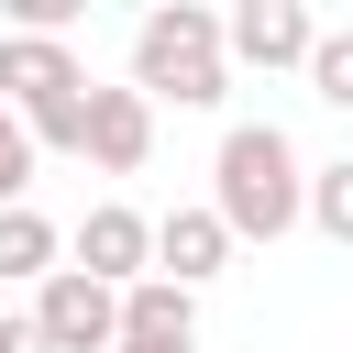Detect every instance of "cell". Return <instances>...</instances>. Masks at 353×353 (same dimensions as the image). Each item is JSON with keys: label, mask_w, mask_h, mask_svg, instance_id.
<instances>
[{"label": "cell", "mask_w": 353, "mask_h": 353, "mask_svg": "<svg viewBox=\"0 0 353 353\" xmlns=\"http://www.w3.org/2000/svg\"><path fill=\"white\" fill-rule=\"evenodd\" d=\"M298 176H309V154L276 132V121H232L221 132V154H210V221L232 232V243H276V232H298Z\"/></svg>", "instance_id": "1"}, {"label": "cell", "mask_w": 353, "mask_h": 353, "mask_svg": "<svg viewBox=\"0 0 353 353\" xmlns=\"http://www.w3.org/2000/svg\"><path fill=\"white\" fill-rule=\"evenodd\" d=\"M143 110L176 99V110H221L232 99V66H221V11L210 0H154L132 22V77H121Z\"/></svg>", "instance_id": "2"}, {"label": "cell", "mask_w": 353, "mask_h": 353, "mask_svg": "<svg viewBox=\"0 0 353 353\" xmlns=\"http://www.w3.org/2000/svg\"><path fill=\"white\" fill-rule=\"evenodd\" d=\"M33 342L44 353H110V331H121V298L99 287V276H77V265H55L44 287H33Z\"/></svg>", "instance_id": "3"}, {"label": "cell", "mask_w": 353, "mask_h": 353, "mask_svg": "<svg viewBox=\"0 0 353 353\" xmlns=\"http://www.w3.org/2000/svg\"><path fill=\"white\" fill-rule=\"evenodd\" d=\"M309 33H320L309 0H232L221 11V66H298Z\"/></svg>", "instance_id": "4"}, {"label": "cell", "mask_w": 353, "mask_h": 353, "mask_svg": "<svg viewBox=\"0 0 353 353\" xmlns=\"http://www.w3.org/2000/svg\"><path fill=\"white\" fill-rule=\"evenodd\" d=\"M66 265H77V276H99V287L121 298V287L154 265V221H143L132 199H99V210L77 221V243H66Z\"/></svg>", "instance_id": "5"}, {"label": "cell", "mask_w": 353, "mask_h": 353, "mask_svg": "<svg viewBox=\"0 0 353 353\" xmlns=\"http://www.w3.org/2000/svg\"><path fill=\"white\" fill-rule=\"evenodd\" d=\"M77 154H88V165H110V176H132V165L154 154V110H143L132 88H99V77H88V110H77Z\"/></svg>", "instance_id": "6"}, {"label": "cell", "mask_w": 353, "mask_h": 353, "mask_svg": "<svg viewBox=\"0 0 353 353\" xmlns=\"http://www.w3.org/2000/svg\"><path fill=\"white\" fill-rule=\"evenodd\" d=\"M221 265H232V232H221L210 210H165V221H154V265H143V276H165V287L199 298Z\"/></svg>", "instance_id": "7"}, {"label": "cell", "mask_w": 353, "mask_h": 353, "mask_svg": "<svg viewBox=\"0 0 353 353\" xmlns=\"http://www.w3.org/2000/svg\"><path fill=\"white\" fill-rule=\"evenodd\" d=\"M110 342H199V298L165 287V276H132L121 287V331Z\"/></svg>", "instance_id": "8"}, {"label": "cell", "mask_w": 353, "mask_h": 353, "mask_svg": "<svg viewBox=\"0 0 353 353\" xmlns=\"http://www.w3.org/2000/svg\"><path fill=\"white\" fill-rule=\"evenodd\" d=\"M55 265H66V232H55L33 199H22V210H0V287H44Z\"/></svg>", "instance_id": "9"}, {"label": "cell", "mask_w": 353, "mask_h": 353, "mask_svg": "<svg viewBox=\"0 0 353 353\" xmlns=\"http://www.w3.org/2000/svg\"><path fill=\"white\" fill-rule=\"evenodd\" d=\"M298 221L331 232V243H353V165H309L298 176Z\"/></svg>", "instance_id": "10"}, {"label": "cell", "mask_w": 353, "mask_h": 353, "mask_svg": "<svg viewBox=\"0 0 353 353\" xmlns=\"http://www.w3.org/2000/svg\"><path fill=\"white\" fill-rule=\"evenodd\" d=\"M298 66H309V99H331V110H353V33H331V22H320Z\"/></svg>", "instance_id": "11"}, {"label": "cell", "mask_w": 353, "mask_h": 353, "mask_svg": "<svg viewBox=\"0 0 353 353\" xmlns=\"http://www.w3.org/2000/svg\"><path fill=\"white\" fill-rule=\"evenodd\" d=\"M33 199V143H22V121L0 110V210H22Z\"/></svg>", "instance_id": "12"}, {"label": "cell", "mask_w": 353, "mask_h": 353, "mask_svg": "<svg viewBox=\"0 0 353 353\" xmlns=\"http://www.w3.org/2000/svg\"><path fill=\"white\" fill-rule=\"evenodd\" d=\"M0 353H44V342H33V320H22V309H0Z\"/></svg>", "instance_id": "13"}, {"label": "cell", "mask_w": 353, "mask_h": 353, "mask_svg": "<svg viewBox=\"0 0 353 353\" xmlns=\"http://www.w3.org/2000/svg\"><path fill=\"white\" fill-rule=\"evenodd\" d=\"M110 353H199V342H110Z\"/></svg>", "instance_id": "14"}]
</instances>
